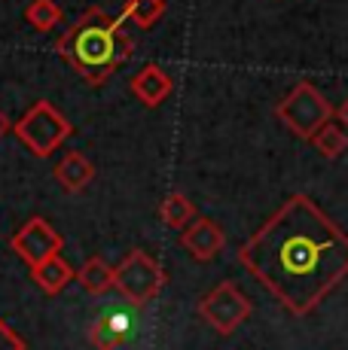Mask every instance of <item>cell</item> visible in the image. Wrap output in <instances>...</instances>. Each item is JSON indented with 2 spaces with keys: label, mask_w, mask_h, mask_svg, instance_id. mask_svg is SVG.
Returning a JSON list of instances; mask_svg holds the SVG:
<instances>
[{
  "label": "cell",
  "mask_w": 348,
  "mask_h": 350,
  "mask_svg": "<svg viewBox=\"0 0 348 350\" xmlns=\"http://www.w3.org/2000/svg\"><path fill=\"white\" fill-rule=\"evenodd\" d=\"M238 262L293 317H309L348 278V234L309 195H290L238 247Z\"/></svg>",
  "instance_id": "cell-1"
},
{
  "label": "cell",
  "mask_w": 348,
  "mask_h": 350,
  "mask_svg": "<svg viewBox=\"0 0 348 350\" xmlns=\"http://www.w3.org/2000/svg\"><path fill=\"white\" fill-rule=\"evenodd\" d=\"M123 18L107 16L104 10H89L73 28L58 40V55L68 62L86 83L101 85L125 58L132 55V33L123 28Z\"/></svg>",
  "instance_id": "cell-2"
},
{
  "label": "cell",
  "mask_w": 348,
  "mask_h": 350,
  "mask_svg": "<svg viewBox=\"0 0 348 350\" xmlns=\"http://www.w3.org/2000/svg\"><path fill=\"white\" fill-rule=\"evenodd\" d=\"M16 137L34 152L37 159H46L64 144L73 134V125L64 119V113L49 100H37L28 113H22L16 125H12Z\"/></svg>",
  "instance_id": "cell-3"
},
{
  "label": "cell",
  "mask_w": 348,
  "mask_h": 350,
  "mask_svg": "<svg viewBox=\"0 0 348 350\" xmlns=\"http://www.w3.org/2000/svg\"><path fill=\"white\" fill-rule=\"evenodd\" d=\"M275 116L290 128L297 137L312 140L327 122H333L336 110H333L330 100L321 95L312 83H297L287 92V98L275 107Z\"/></svg>",
  "instance_id": "cell-4"
},
{
  "label": "cell",
  "mask_w": 348,
  "mask_h": 350,
  "mask_svg": "<svg viewBox=\"0 0 348 350\" xmlns=\"http://www.w3.org/2000/svg\"><path fill=\"white\" fill-rule=\"evenodd\" d=\"M162 286H165L162 265L144 250L125 253V259H119V265L113 268V289L135 308L150 305L162 293Z\"/></svg>",
  "instance_id": "cell-5"
},
{
  "label": "cell",
  "mask_w": 348,
  "mask_h": 350,
  "mask_svg": "<svg viewBox=\"0 0 348 350\" xmlns=\"http://www.w3.org/2000/svg\"><path fill=\"white\" fill-rule=\"evenodd\" d=\"M199 314H202V320L208 323L217 335H232L251 317V299H247L232 280H223V284H217L208 295H202Z\"/></svg>",
  "instance_id": "cell-6"
},
{
  "label": "cell",
  "mask_w": 348,
  "mask_h": 350,
  "mask_svg": "<svg viewBox=\"0 0 348 350\" xmlns=\"http://www.w3.org/2000/svg\"><path fill=\"white\" fill-rule=\"evenodd\" d=\"M62 244H64L62 234L55 232V226L52 223H46L43 217H31L10 241L12 253H16L28 268H34V265H40V262L52 259V256H58L62 253Z\"/></svg>",
  "instance_id": "cell-7"
},
{
  "label": "cell",
  "mask_w": 348,
  "mask_h": 350,
  "mask_svg": "<svg viewBox=\"0 0 348 350\" xmlns=\"http://www.w3.org/2000/svg\"><path fill=\"white\" fill-rule=\"evenodd\" d=\"M180 244H184V250L190 253L196 262H211L214 256L223 250L226 234H223V228L214 223V219L196 217L190 226L184 228V232H180Z\"/></svg>",
  "instance_id": "cell-8"
},
{
  "label": "cell",
  "mask_w": 348,
  "mask_h": 350,
  "mask_svg": "<svg viewBox=\"0 0 348 350\" xmlns=\"http://www.w3.org/2000/svg\"><path fill=\"white\" fill-rule=\"evenodd\" d=\"M129 332H132V317L119 305H113L95 317L89 329V341L95 350H119L129 341Z\"/></svg>",
  "instance_id": "cell-9"
},
{
  "label": "cell",
  "mask_w": 348,
  "mask_h": 350,
  "mask_svg": "<svg viewBox=\"0 0 348 350\" xmlns=\"http://www.w3.org/2000/svg\"><path fill=\"white\" fill-rule=\"evenodd\" d=\"M132 92L144 107H159L174 92V83L159 64H147L132 77Z\"/></svg>",
  "instance_id": "cell-10"
},
{
  "label": "cell",
  "mask_w": 348,
  "mask_h": 350,
  "mask_svg": "<svg viewBox=\"0 0 348 350\" xmlns=\"http://www.w3.org/2000/svg\"><path fill=\"white\" fill-rule=\"evenodd\" d=\"M55 180L64 192H83L86 186L95 180V165L83 156V152H64L55 161Z\"/></svg>",
  "instance_id": "cell-11"
},
{
  "label": "cell",
  "mask_w": 348,
  "mask_h": 350,
  "mask_svg": "<svg viewBox=\"0 0 348 350\" xmlns=\"http://www.w3.org/2000/svg\"><path fill=\"white\" fill-rule=\"evenodd\" d=\"M31 278H34V284L43 289L46 295H58L68 289L71 280H77V271H73L71 262L58 253V256H52V259H46V262H40V265L31 268Z\"/></svg>",
  "instance_id": "cell-12"
},
{
  "label": "cell",
  "mask_w": 348,
  "mask_h": 350,
  "mask_svg": "<svg viewBox=\"0 0 348 350\" xmlns=\"http://www.w3.org/2000/svg\"><path fill=\"white\" fill-rule=\"evenodd\" d=\"M77 284L86 289L89 295H104L113 289V265H107L101 256H92L86 259V265L77 271Z\"/></svg>",
  "instance_id": "cell-13"
},
{
  "label": "cell",
  "mask_w": 348,
  "mask_h": 350,
  "mask_svg": "<svg viewBox=\"0 0 348 350\" xmlns=\"http://www.w3.org/2000/svg\"><path fill=\"white\" fill-rule=\"evenodd\" d=\"M159 217H162V223L169 228H180L184 232L199 213H196V204L184 192H169L162 198V204H159Z\"/></svg>",
  "instance_id": "cell-14"
},
{
  "label": "cell",
  "mask_w": 348,
  "mask_h": 350,
  "mask_svg": "<svg viewBox=\"0 0 348 350\" xmlns=\"http://www.w3.org/2000/svg\"><path fill=\"white\" fill-rule=\"evenodd\" d=\"M165 16V0H125L123 6V22H132L135 28H153L159 18Z\"/></svg>",
  "instance_id": "cell-15"
},
{
  "label": "cell",
  "mask_w": 348,
  "mask_h": 350,
  "mask_svg": "<svg viewBox=\"0 0 348 350\" xmlns=\"http://www.w3.org/2000/svg\"><path fill=\"white\" fill-rule=\"evenodd\" d=\"M25 18H28V25L34 31H52L58 22L64 18L62 6L55 3V0H31L28 6H25Z\"/></svg>",
  "instance_id": "cell-16"
},
{
  "label": "cell",
  "mask_w": 348,
  "mask_h": 350,
  "mask_svg": "<svg viewBox=\"0 0 348 350\" xmlns=\"http://www.w3.org/2000/svg\"><path fill=\"white\" fill-rule=\"evenodd\" d=\"M312 144L324 159H339L345 152V146H348V131L343 125H336V122H327L312 137Z\"/></svg>",
  "instance_id": "cell-17"
},
{
  "label": "cell",
  "mask_w": 348,
  "mask_h": 350,
  "mask_svg": "<svg viewBox=\"0 0 348 350\" xmlns=\"http://www.w3.org/2000/svg\"><path fill=\"white\" fill-rule=\"evenodd\" d=\"M0 350H28L22 335L12 332V326H6L3 320H0Z\"/></svg>",
  "instance_id": "cell-18"
},
{
  "label": "cell",
  "mask_w": 348,
  "mask_h": 350,
  "mask_svg": "<svg viewBox=\"0 0 348 350\" xmlns=\"http://www.w3.org/2000/svg\"><path fill=\"white\" fill-rule=\"evenodd\" d=\"M336 119H339V125H343L345 131H348V98L343 100V104H339V110H336Z\"/></svg>",
  "instance_id": "cell-19"
},
{
  "label": "cell",
  "mask_w": 348,
  "mask_h": 350,
  "mask_svg": "<svg viewBox=\"0 0 348 350\" xmlns=\"http://www.w3.org/2000/svg\"><path fill=\"white\" fill-rule=\"evenodd\" d=\"M6 131H10V122H6V119H3V113H0V137H3Z\"/></svg>",
  "instance_id": "cell-20"
}]
</instances>
